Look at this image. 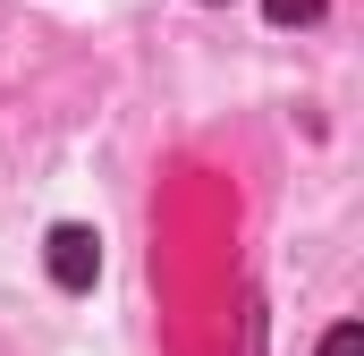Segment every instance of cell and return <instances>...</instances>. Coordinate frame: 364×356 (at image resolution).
<instances>
[{
  "label": "cell",
  "instance_id": "obj_1",
  "mask_svg": "<svg viewBox=\"0 0 364 356\" xmlns=\"http://www.w3.org/2000/svg\"><path fill=\"white\" fill-rule=\"evenodd\" d=\"M93 271H102V246H93V229H51V280L60 288H93Z\"/></svg>",
  "mask_w": 364,
  "mask_h": 356
},
{
  "label": "cell",
  "instance_id": "obj_3",
  "mask_svg": "<svg viewBox=\"0 0 364 356\" xmlns=\"http://www.w3.org/2000/svg\"><path fill=\"white\" fill-rule=\"evenodd\" d=\"M322 356H364V331H356V323H339V331L322 340Z\"/></svg>",
  "mask_w": 364,
  "mask_h": 356
},
{
  "label": "cell",
  "instance_id": "obj_2",
  "mask_svg": "<svg viewBox=\"0 0 364 356\" xmlns=\"http://www.w3.org/2000/svg\"><path fill=\"white\" fill-rule=\"evenodd\" d=\"M263 9H272V26H314L322 17V0H263Z\"/></svg>",
  "mask_w": 364,
  "mask_h": 356
}]
</instances>
